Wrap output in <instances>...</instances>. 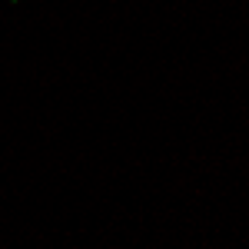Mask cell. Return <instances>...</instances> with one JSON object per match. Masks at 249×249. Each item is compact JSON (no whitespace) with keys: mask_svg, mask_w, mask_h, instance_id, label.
<instances>
[{"mask_svg":"<svg viewBox=\"0 0 249 249\" xmlns=\"http://www.w3.org/2000/svg\"><path fill=\"white\" fill-rule=\"evenodd\" d=\"M7 3H20V0H7Z\"/></svg>","mask_w":249,"mask_h":249,"instance_id":"1","label":"cell"}]
</instances>
